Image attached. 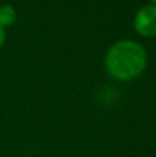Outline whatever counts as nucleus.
<instances>
[{
    "label": "nucleus",
    "instance_id": "f257e3e1",
    "mask_svg": "<svg viewBox=\"0 0 156 157\" xmlns=\"http://www.w3.org/2000/svg\"><path fill=\"white\" fill-rule=\"evenodd\" d=\"M105 66L116 80H133L146 68V51L134 40H119L108 50Z\"/></svg>",
    "mask_w": 156,
    "mask_h": 157
},
{
    "label": "nucleus",
    "instance_id": "f03ea898",
    "mask_svg": "<svg viewBox=\"0 0 156 157\" xmlns=\"http://www.w3.org/2000/svg\"><path fill=\"white\" fill-rule=\"evenodd\" d=\"M134 28L144 37L156 36V6L148 4L141 7L134 17Z\"/></svg>",
    "mask_w": 156,
    "mask_h": 157
},
{
    "label": "nucleus",
    "instance_id": "7ed1b4c3",
    "mask_svg": "<svg viewBox=\"0 0 156 157\" xmlns=\"http://www.w3.org/2000/svg\"><path fill=\"white\" fill-rule=\"evenodd\" d=\"M15 18H17V14L13 6L10 4L0 6V26L2 28L10 26V25H13L15 22Z\"/></svg>",
    "mask_w": 156,
    "mask_h": 157
},
{
    "label": "nucleus",
    "instance_id": "20e7f679",
    "mask_svg": "<svg viewBox=\"0 0 156 157\" xmlns=\"http://www.w3.org/2000/svg\"><path fill=\"white\" fill-rule=\"evenodd\" d=\"M6 41V32H4V28L0 26V47L4 44Z\"/></svg>",
    "mask_w": 156,
    "mask_h": 157
},
{
    "label": "nucleus",
    "instance_id": "39448f33",
    "mask_svg": "<svg viewBox=\"0 0 156 157\" xmlns=\"http://www.w3.org/2000/svg\"><path fill=\"white\" fill-rule=\"evenodd\" d=\"M151 2H152V4L154 6H156V0H151Z\"/></svg>",
    "mask_w": 156,
    "mask_h": 157
}]
</instances>
